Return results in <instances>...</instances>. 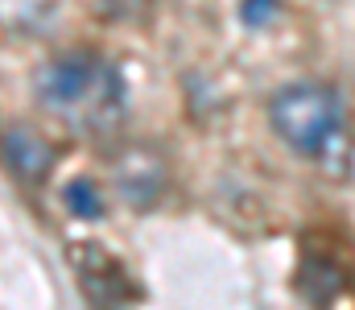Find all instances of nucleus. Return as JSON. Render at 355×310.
Returning a JSON list of instances; mask_svg holds the SVG:
<instances>
[{
  "label": "nucleus",
  "mask_w": 355,
  "mask_h": 310,
  "mask_svg": "<svg viewBox=\"0 0 355 310\" xmlns=\"http://www.w3.org/2000/svg\"><path fill=\"white\" fill-rule=\"evenodd\" d=\"M277 12H281V0H240V21L248 29H265Z\"/></svg>",
  "instance_id": "nucleus-9"
},
{
  "label": "nucleus",
  "mask_w": 355,
  "mask_h": 310,
  "mask_svg": "<svg viewBox=\"0 0 355 310\" xmlns=\"http://www.w3.org/2000/svg\"><path fill=\"white\" fill-rule=\"evenodd\" d=\"M62 203L75 219H99L103 215V191L91 178H71L67 191H62Z\"/></svg>",
  "instance_id": "nucleus-7"
},
{
  "label": "nucleus",
  "mask_w": 355,
  "mask_h": 310,
  "mask_svg": "<svg viewBox=\"0 0 355 310\" xmlns=\"http://www.w3.org/2000/svg\"><path fill=\"white\" fill-rule=\"evenodd\" d=\"M112 191L128 211H153L170 191V157L153 141H128L112 153Z\"/></svg>",
  "instance_id": "nucleus-3"
},
{
  "label": "nucleus",
  "mask_w": 355,
  "mask_h": 310,
  "mask_svg": "<svg viewBox=\"0 0 355 310\" xmlns=\"http://www.w3.org/2000/svg\"><path fill=\"white\" fill-rule=\"evenodd\" d=\"M343 282H347V273H343V265H339L335 257L310 252V257L302 261V269H297V290H302L306 302H314V307H327L331 298H339V294H343Z\"/></svg>",
  "instance_id": "nucleus-6"
},
{
  "label": "nucleus",
  "mask_w": 355,
  "mask_h": 310,
  "mask_svg": "<svg viewBox=\"0 0 355 310\" xmlns=\"http://www.w3.org/2000/svg\"><path fill=\"white\" fill-rule=\"evenodd\" d=\"M71 261H75L79 286L87 290V298L95 302V307L128 310L132 302H137L132 277L124 273V265H120L107 248H99V244H79V248H71Z\"/></svg>",
  "instance_id": "nucleus-4"
},
{
  "label": "nucleus",
  "mask_w": 355,
  "mask_h": 310,
  "mask_svg": "<svg viewBox=\"0 0 355 310\" xmlns=\"http://www.w3.org/2000/svg\"><path fill=\"white\" fill-rule=\"evenodd\" d=\"M0 162L17 182L42 187L58 166V145L50 137H42L37 128H29V124H8L0 132Z\"/></svg>",
  "instance_id": "nucleus-5"
},
{
  "label": "nucleus",
  "mask_w": 355,
  "mask_h": 310,
  "mask_svg": "<svg viewBox=\"0 0 355 310\" xmlns=\"http://www.w3.org/2000/svg\"><path fill=\"white\" fill-rule=\"evenodd\" d=\"M272 132L302 157H310L327 178H347L355 166V137L343 96L331 83H285L268 100Z\"/></svg>",
  "instance_id": "nucleus-2"
},
{
  "label": "nucleus",
  "mask_w": 355,
  "mask_h": 310,
  "mask_svg": "<svg viewBox=\"0 0 355 310\" xmlns=\"http://www.w3.org/2000/svg\"><path fill=\"white\" fill-rule=\"evenodd\" d=\"M37 103L75 132H107L128 107V87L120 67L99 50H67L37 67Z\"/></svg>",
  "instance_id": "nucleus-1"
},
{
  "label": "nucleus",
  "mask_w": 355,
  "mask_h": 310,
  "mask_svg": "<svg viewBox=\"0 0 355 310\" xmlns=\"http://www.w3.org/2000/svg\"><path fill=\"white\" fill-rule=\"evenodd\" d=\"M145 4L149 0H83V8L99 21H132L145 12Z\"/></svg>",
  "instance_id": "nucleus-8"
}]
</instances>
